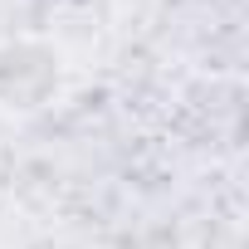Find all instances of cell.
Here are the masks:
<instances>
[{
	"label": "cell",
	"mask_w": 249,
	"mask_h": 249,
	"mask_svg": "<svg viewBox=\"0 0 249 249\" xmlns=\"http://www.w3.org/2000/svg\"><path fill=\"white\" fill-rule=\"evenodd\" d=\"M69 64L64 49L44 35H15L0 44V112L35 117L64 98Z\"/></svg>",
	"instance_id": "6da1fadb"
}]
</instances>
